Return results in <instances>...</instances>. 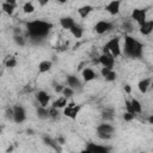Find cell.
I'll list each match as a JSON object with an SVG mask.
<instances>
[{
  "label": "cell",
  "instance_id": "24",
  "mask_svg": "<svg viewBox=\"0 0 153 153\" xmlns=\"http://www.w3.org/2000/svg\"><path fill=\"white\" fill-rule=\"evenodd\" d=\"M69 31H71V33H72L75 38H80V37L82 36V27H81L79 24H76V23L74 24V26H73Z\"/></svg>",
  "mask_w": 153,
  "mask_h": 153
},
{
  "label": "cell",
  "instance_id": "12",
  "mask_svg": "<svg viewBox=\"0 0 153 153\" xmlns=\"http://www.w3.org/2000/svg\"><path fill=\"white\" fill-rule=\"evenodd\" d=\"M36 99H37V102L41 104V106H47L48 105V103L50 102V96L45 92V91H43V90H41V91H38L37 93H36Z\"/></svg>",
  "mask_w": 153,
  "mask_h": 153
},
{
  "label": "cell",
  "instance_id": "8",
  "mask_svg": "<svg viewBox=\"0 0 153 153\" xmlns=\"http://www.w3.org/2000/svg\"><path fill=\"white\" fill-rule=\"evenodd\" d=\"M98 62H99L104 68H110V69H112V67H114V65H115V57H114L111 54H109V53H103V54L99 56Z\"/></svg>",
  "mask_w": 153,
  "mask_h": 153
},
{
  "label": "cell",
  "instance_id": "34",
  "mask_svg": "<svg viewBox=\"0 0 153 153\" xmlns=\"http://www.w3.org/2000/svg\"><path fill=\"white\" fill-rule=\"evenodd\" d=\"M54 90H55L57 93H60V92H62L63 86H62L61 84H56V82H54Z\"/></svg>",
  "mask_w": 153,
  "mask_h": 153
},
{
  "label": "cell",
  "instance_id": "20",
  "mask_svg": "<svg viewBox=\"0 0 153 153\" xmlns=\"http://www.w3.org/2000/svg\"><path fill=\"white\" fill-rule=\"evenodd\" d=\"M51 66H53V62H51V61H49V60H43V61H41L39 65H38V72H39V73H45V72H48V71L51 69Z\"/></svg>",
  "mask_w": 153,
  "mask_h": 153
},
{
  "label": "cell",
  "instance_id": "16",
  "mask_svg": "<svg viewBox=\"0 0 153 153\" xmlns=\"http://www.w3.org/2000/svg\"><path fill=\"white\" fill-rule=\"evenodd\" d=\"M14 8H16V1H13V0H7V1H5V2L1 4V10L5 13L10 14V16L13 14Z\"/></svg>",
  "mask_w": 153,
  "mask_h": 153
},
{
  "label": "cell",
  "instance_id": "33",
  "mask_svg": "<svg viewBox=\"0 0 153 153\" xmlns=\"http://www.w3.org/2000/svg\"><path fill=\"white\" fill-rule=\"evenodd\" d=\"M122 27H123V30H127V31H131V29H133V26H131L130 22H128V20L123 22V25H122Z\"/></svg>",
  "mask_w": 153,
  "mask_h": 153
},
{
  "label": "cell",
  "instance_id": "3",
  "mask_svg": "<svg viewBox=\"0 0 153 153\" xmlns=\"http://www.w3.org/2000/svg\"><path fill=\"white\" fill-rule=\"evenodd\" d=\"M97 136L102 140H110L115 135V128L109 123H100L97 128Z\"/></svg>",
  "mask_w": 153,
  "mask_h": 153
},
{
  "label": "cell",
  "instance_id": "35",
  "mask_svg": "<svg viewBox=\"0 0 153 153\" xmlns=\"http://www.w3.org/2000/svg\"><path fill=\"white\" fill-rule=\"evenodd\" d=\"M134 117H135V116H134V115H131L130 112H126V114L123 115V118H124V121H131Z\"/></svg>",
  "mask_w": 153,
  "mask_h": 153
},
{
  "label": "cell",
  "instance_id": "19",
  "mask_svg": "<svg viewBox=\"0 0 153 153\" xmlns=\"http://www.w3.org/2000/svg\"><path fill=\"white\" fill-rule=\"evenodd\" d=\"M151 82H152V79H151V78H145V79L140 80L139 84H137L139 91H140L141 93H146V92L148 91L149 86H151Z\"/></svg>",
  "mask_w": 153,
  "mask_h": 153
},
{
  "label": "cell",
  "instance_id": "28",
  "mask_svg": "<svg viewBox=\"0 0 153 153\" xmlns=\"http://www.w3.org/2000/svg\"><path fill=\"white\" fill-rule=\"evenodd\" d=\"M48 112H49V118H51V120H57L60 117L59 109H55V108L51 106L50 109H48Z\"/></svg>",
  "mask_w": 153,
  "mask_h": 153
},
{
  "label": "cell",
  "instance_id": "1",
  "mask_svg": "<svg viewBox=\"0 0 153 153\" xmlns=\"http://www.w3.org/2000/svg\"><path fill=\"white\" fill-rule=\"evenodd\" d=\"M51 29H53V24L50 22H45L42 19H35L27 22L26 24V32L29 37L36 42H41L42 39H44L49 35Z\"/></svg>",
  "mask_w": 153,
  "mask_h": 153
},
{
  "label": "cell",
  "instance_id": "30",
  "mask_svg": "<svg viewBox=\"0 0 153 153\" xmlns=\"http://www.w3.org/2000/svg\"><path fill=\"white\" fill-rule=\"evenodd\" d=\"M23 11H24L25 13H32V12L35 11V6H33V4L30 2V1L25 2L24 6H23Z\"/></svg>",
  "mask_w": 153,
  "mask_h": 153
},
{
  "label": "cell",
  "instance_id": "38",
  "mask_svg": "<svg viewBox=\"0 0 153 153\" xmlns=\"http://www.w3.org/2000/svg\"><path fill=\"white\" fill-rule=\"evenodd\" d=\"M80 153H91V152H90L88 149H86V148H85V149H82V151H81Z\"/></svg>",
  "mask_w": 153,
  "mask_h": 153
},
{
  "label": "cell",
  "instance_id": "26",
  "mask_svg": "<svg viewBox=\"0 0 153 153\" xmlns=\"http://www.w3.org/2000/svg\"><path fill=\"white\" fill-rule=\"evenodd\" d=\"M114 115H115V112H114V110L110 109V108L103 110V112H102V117H103V120H105V121H108V120H112Z\"/></svg>",
  "mask_w": 153,
  "mask_h": 153
},
{
  "label": "cell",
  "instance_id": "10",
  "mask_svg": "<svg viewBox=\"0 0 153 153\" xmlns=\"http://www.w3.org/2000/svg\"><path fill=\"white\" fill-rule=\"evenodd\" d=\"M112 29V24L108 20H99L94 25V31L98 33V35H103V33H106L109 32L110 30Z\"/></svg>",
  "mask_w": 153,
  "mask_h": 153
},
{
  "label": "cell",
  "instance_id": "37",
  "mask_svg": "<svg viewBox=\"0 0 153 153\" xmlns=\"http://www.w3.org/2000/svg\"><path fill=\"white\" fill-rule=\"evenodd\" d=\"M124 90L129 93V92H130V86H129V85H126V86H124Z\"/></svg>",
  "mask_w": 153,
  "mask_h": 153
},
{
  "label": "cell",
  "instance_id": "4",
  "mask_svg": "<svg viewBox=\"0 0 153 153\" xmlns=\"http://www.w3.org/2000/svg\"><path fill=\"white\" fill-rule=\"evenodd\" d=\"M104 53H109L111 54L114 57H117L121 55V45H120V38L118 37H114L110 41H108L103 48Z\"/></svg>",
  "mask_w": 153,
  "mask_h": 153
},
{
  "label": "cell",
  "instance_id": "31",
  "mask_svg": "<svg viewBox=\"0 0 153 153\" xmlns=\"http://www.w3.org/2000/svg\"><path fill=\"white\" fill-rule=\"evenodd\" d=\"M61 93H62V94H63V97L67 99V98H69V97H72V96H73L74 90H72V88H71V87H68V86H65Z\"/></svg>",
  "mask_w": 153,
  "mask_h": 153
},
{
  "label": "cell",
  "instance_id": "7",
  "mask_svg": "<svg viewBox=\"0 0 153 153\" xmlns=\"http://www.w3.org/2000/svg\"><path fill=\"white\" fill-rule=\"evenodd\" d=\"M126 108H127V112H130L134 116L136 114H140L142 110L141 103L135 98H133L131 100H126Z\"/></svg>",
  "mask_w": 153,
  "mask_h": 153
},
{
  "label": "cell",
  "instance_id": "18",
  "mask_svg": "<svg viewBox=\"0 0 153 153\" xmlns=\"http://www.w3.org/2000/svg\"><path fill=\"white\" fill-rule=\"evenodd\" d=\"M153 31V20H146L142 25H140V32L143 36L149 35Z\"/></svg>",
  "mask_w": 153,
  "mask_h": 153
},
{
  "label": "cell",
  "instance_id": "25",
  "mask_svg": "<svg viewBox=\"0 0 153 153\" xmlns=\"http://www.w3.org/2000/svg\"><path fill=\"white\" fill-rule=\"evenodd\" d=\"M66 105H67V99L65 97H60L53 103V108L55 109H63Z\"/></svg>",
  "mask_w": 153,
  "mask_h": 153
},
{
  "label": "cell",
  "instance_id": "6",
  "mask_svg": "<svg viewBox=\"0 0 153 153\" xmlns=\"http://www.w3.org/2000/svg\"><path fill=\"white\" fill-rule=\"evenodd\" d=\"M80 109H81V105H78L75 103H67V105L63 108V114L65 116L74 120L76 118V115L79 114Z\"/></svg>",
  "mask_w": 153,
  "mask_h": 153
},
{
  "label": "cell",
  "instance_id": "11",
  "mask_svg": "<svg viewBox=\"0 0 153 153\" xmlns=\"http://www.w3.org/2000/svg\"><path fill=\"white\" fill-rule=\"evenodd\" d=\"M86 149H88L91 153H110V147L104 145H98L94 142H90L86 145Z\"/></svg>",
  "mask_w": 153,
  "mask_h": 153
},
{
  "label": "cell",
  "instance_id": "9",
  "mask_svg": "<svg viewBox=\"0 0 153 153\" xmlns=\"http://www.w3.org/2000/svg\"><path fill=\"white\" fill-rule=\"evenodd\" d=\"M146 10L145 8H134L131 12V19L135 20L139 25H142L146 22Z\"/></svg>",
  "mask_w": 153,
  "mask_h": 153
},
{
  "label": "cell",
  "instance_id": "2",
  "mask_svg": "<svg viewBox=\"0 0 153 153\" xmlns=\"http://www.w3.org/2000/svg\"><path fill=\"white\" fill-rule=\"evenodd\" d=\"M143 53V44L131 36L124 37L123 54L130 59H140Z\"/></svg>",
  "mask_w": 153,
  "mask_h": 153
},
{
  "label": "cell",
  "instance_id": "23",
  "mask_svg": "<svg viewBox=\"0 0 153 153\" xmlns=\"http://www.w3.org/2000/svg\"><path fill=\"white\" fill-rule=\"evenodd\" d=\"M36 114H37V117L41 118V120H47L49 118V112H48V109L44 108V106H37L36 109Z\"/></svg>",
  "mask_w": 153,
  "mask_h": 153
},
{
  "label": "cell",
  "instance_id": "41",
  "mask_svg": "<svg viewBox=\"0 0 153 153\" xmlns=\"http://www.w3.org/2000/svg\"><path fill=\"white\" fill-rule=\"evenodd\" d=\"M0 16H1V11H0Z\"/></svg>",
  "mask_w": 153,
  "mask_h": 153
},
{
  "label": "cell",
  "instance_id": "22",
  "mask_svg": "<svg viewBox=\"0 0 153 153\" xmlns=\"http://www.w3.org/2000/svg\"><path fill=\"white\" fill-rule=\"evenodd\" d=\"M96 76H97V75H96L94 71L91 69V68H85V69L82 71V78H84L85 81H91V80H93Z\"/></svg>",
  "mask_w": 153,
  "mask_h": 153
},
{
  "label": "cell",
  "instance_id": "32",
  "mask_svg": "<svg viewBox=\"0 0 153 153\" xmlns=\"http://www.w3.org/2000/svg\"><path fill=\"white\" fill-rule=\"evenodd\" d=\"M16 65H17V60H16V57H14V56H8L7 60H6V67H8V68H13V67H16Z\"/></svg>",
  "mask_w": 153,
  "mask_h": 153
},
{
  "label": "cell",
  "instance_id": "40",
  "mask_svg": "<svg viewBox=\"0 0 153 153\" xmlns=\"http://www.w3.org/2000/svg\"><path fill=\"white\" fill-rule=\"evenodd\" d=\"M1 131H2V127H0V134H1Z\"/></svg>",
  "mask_w": 153,
  "mask_h": 153
},
{
  "label": "cell",
  "instance_id": "5",
  "mask_svg": "<svg viewBox=\"0 0 153 153\" xmlns=\"http://www.w3.org/2000/svg\"><path fill=\"white\" fill-rule=\"evenodd\" d=\"M12 111H13V116H12V121L16 122V123H23L25 120H26V112H25V109L22 106V105H14L12 108Z\"/></svg>",
  "mask_w": 153,
  "mask_h": 153
},
{
  "label": "cell",
  "instance_id": "29",
  "mask_svg": "<svg viewBox=\"0 0 153 153\" xmlns=\"http://www.w3.org/2000/svg\"><path fill=\"white\" fill-rule=\"evenodd\" d=\"M43 141L45 142V145H48L49 147H51V148H54V149H57V148H59L56 141H54L53 139H50V137H48V136H44V137H43Z\"/></svg>",
  "mask_w": 153,
  "mask_h": 153
},
{
  "label": "cell",
  "instance_id": "39",
  "mask_svg": "<svg viewBox=\"0 0 153 153\" xmlns=\"http://www.w3.org/2000/svg\"><path fill=\"white\" fill-rule=\"evenodd\" d=\"M59 142H60V143H61V145H62V143H63V142H65V140H63V139H62V137H60V139H59Z\"/></svg>",
  "mask_w": 153,
  "mask_h": 153
},
{
  "label": "cell",
  "instance_id": "13",
  "mask_svg": "<svg viewBox=\"0 0 153 153\" xmlns=\"http://www.w3.org/2000/svg\"><path fill=\"white\" fill-rule=\"evenodd\" d=\"M66 82L68 85V87H71L72 90H76V88H81V81L78 79V76L75 75H67Z\"/></svg>",
  "mask_w": 153,
  "mask_h": 153
},
{
  "label": "cell",
  "instance_id": "36",
  "mask_svg": "<svg viewBox=\"0 0 153 153\" xmlns=\"http://www.w3.org/2000/svg\"><path fill=\"white\" fill-rule=\"evenodd\" d=\"M12 116H13V111H12V108H10V109L6 110V117L12 120Z\"/></svg>",
  "mask_w": 153,
  "mask_h": 153
},
{
  "label": "cell",
  "instance_id": "17",
  "mask_svg": "<svg viewBox=\"0 0 153 153\" xmlns=\"http://www.w3.org/2000/svg\"><path fill=\"white\" fill-rule=\"evenodd\" d=\"M100 73H102V75H103V78L105 79V80H108V81H114V80H116V76H117V74H116V72L114 71V69H110V68H102V71H100Z\"/></svg>",
  "mask_w": 153,
  "mask_h": 153
},
{
  "label": "cell",
  "instance_id": "27",
  "mask_svg": "<svg viewBox=\"0 0 153 153\" xmlns=\"http://www.w3.org/2000/svg\"><path fill=\"white\" fill-rule=\"evenodd\" d=\"M13 41H14V43H16L17 45H19V47H24V45H25V38H24L20 33H14Z\"/></svg>",
  "mask_w": 153,
  "mask_h": 153
},
{
  "label": "cell",
  "instance_id": "21",
  "mask_svg": "<svg viewBox=\"0 0 153 153\" xmlns=\"http://www.w3.org/2000/svg\"><path fill=\"white\" fill-rule=\"evenodd\" d=\"M92 11H93V6H91V5H84L80 8H78V13L81 18H86Z\"/></svg>",
  "mask_w": 153,
  "mask_h": 153
},
{
  "label": "cell",
  "instance_id": "15",
  "mask_svg": "<svg viewBox=\"0 0 153 153\" xmlns=\"http://www.w3.org/2000/svg\"><path fill=\"white\" fill-rule=\"evenodd\" d=\"M74 24H75V20L69 16H65L60 18V25L66 30H71L74 26Z\"/></svg>",
  "mask_w": 153,
  "mask_h": 153
},
{
  "label": "cell",
  "instance_id": "14",
  "mask_svg": "<svg viewBox=\"0 0 153 153\" xmlns=\"http://www.w3.org/2000/svg\"><path fill=\"white\" fill-rule=\"evenodd\" d=\"M120 7H121V1L114 0V1H110V2L105 6V10H106L110 14L115 16V14H117V13L120 12Z\"/></svg>",
  "mask_w": 153,
  "mask_h": 153
}]
</instances>
